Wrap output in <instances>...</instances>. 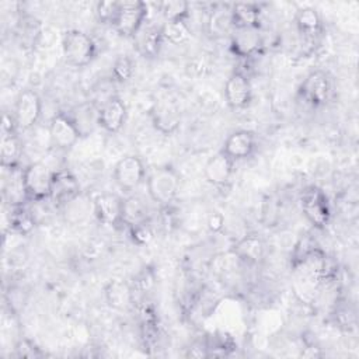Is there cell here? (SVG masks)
Returning a JSON list of instances; mask_svg holds the SVG:
<instances>
[{
    "label": "cell",
    "mask_w": 359,
    "mask_h": 359,
    "mask_svg": "<svg viewBox=\"0 0 359 359\" xmlns=\"http://www.w3.org/2000/svg\"><path fill=\"white\" fill-rule=\"evenodd\" d=\"M65 62L72 67H84L95 56L97 46L90 35L80 29H69L62 38Z\"/></svg>",
    "instance_id": "6da1fadb"
},
{
    "label": "cell",
    "mask_w": 359,
    "mask_h": 359,
    "mask_svg": "<svg viewBox=\"0 0 359 359\" xmlns=\"http://www.w3.org/2000/svg\"><path fill=\"white\" fill-rule=\"evenodd\" d=\"M147 4L143 1H118L112 27L122 36H135L147 18Z\"/></svg>",
    "instance_id": "7a4b0ae2"
},
{
    "label": "cell",
    "mask_w": 359,
    "mask_h": 359,
    "mask_svg": "<svg viewBox=\"0 0 359 359\" xmlns=\"http://www.w3.org/2000/svg\"><path fill=\"white\" fill-rule=\"evenodd\" d=\"M53 174L55 171L43 161L28 164L22 170V184L27 199L35 202L49 199Z\"/></svg>",
    "instance_id": "3957f363"
},
{
    "label": "cell",
    "mask_w": 359,
    "mask_h": 359,
    "mask_svg": "<svg viewBox=\"0 0 359 359\" xmlns=\"http://www.w3.org/2000/svg\"><path fill=\"white\" fill-rule=\"evenodd\" d=\"M180 180L170 167L156 168L147 178V192L150 198L160 205H168L177 196Z\"/></svg>",
    "instance_id": "277c9868"
},
{
    "label": "cell",
    "mask_w": 359,
    "mask_h": 359,
    "mask_svg": "<svg viewBox=\"0 0 359 359\" xmlns=\"http://www.w3.org/2000/svg\"><path fill=\"white\" fill-rule=\"evenodd\" d=\"M302 210L306 219L316 227H324L331 217L330 202L324 191L317 187H309L302 194Z\"/></svg>",
    "instance_id": "5b68a950"
},
{
    "label": "cell",
    "mask_w": 359,
    "mask_h": 359,
    "mask_svg": "<svg viewBox=\"0 0 359 359\" xmlns=\"http://www.w3.org/2000/svg\"><path fill=\"white\" fill-rule=\"evenodd\" d=\"M42 111V101L36 91L24 90L18 94L14 107V122L21 130L31 129L39 119Z\"/></svg>",
    "instance_id": "8992f818"
},
{
    "label": "cell",
    "mask_w": 359,
    "mask_h": 359,
    "mask_svg": "<svg viewBox=\"0 0 359 359\" xmlns=\"http://www.w3.org/2000/svg\"><path fill=\"white\" fill-rule=\"evenodd\" d=\"M81 133L74 122V119L65 114L59 112L56 114L50 122H49V137L53 146L59 149H70L73 147L77 140L80 139Z\"/></svg>",
    "instance_id": "52a82bcc"
},
{
    "label": "cell",
    "mask_w": 359,
    "mask_h": 359,
    "mask_svg": "<svg viewBox=\"0 0 359 359\" xmlns=\"http://www.w3.org/2000/svg\"><path fill=\"white\" fill-rule=\"evenodd\" d=\"M144 165L137 156L129 154L122 157L114 167V180L119 188L132 191L144 180Z\"/></svg>",
    "instance_id": "ba28073f"
},
{
    "label": "cell",
    "mask_w": 359,
    "mask_h": 359,
    "mask_svg": "<svg viewBox=\"0 0 359 359\" xmlns=\"http://www.w3.org/2000/svg\"><path fill=\"white\" fill-rule=\"evenodd\" d=\"M331 93L328 76L321 70H314L306 76L300 86V94L311 107H321L327 102Z\"/></svg>",
    "instance_id": "9c48e42d"
},
{
    "label": "cell",
    "mask_w": 359,
    "mask_h": 359,
    "mask_svg": "<svg viewBox=\"0 0 359 359\" xmlns=\"http://www.w3.org/2000/svg\"><path fill=\"white\" fill-rule=\"evenodd\" d=\"M80 194V184L77 178L67 170L55 171L50 185L49 199L55 206H66L73 202Z\"/></svg>",
    "instance_id": "30bf717a"
},
{
    "label": "cell",
    "mask_w": 359,
    "mask_h": 359,
    "mask_svg": "<svg viewBox=\"0 0 359 359\" xmlns=\"http://www.w3.org/2000/svg\"><path fill=\"white\" fill-rule=\"evenodd\" d=\"M93 210L100 223L118 226L123 223V201L115 194H100L93 201Z\"/></svg>",
    "instance_id": "8fae6325"
},
{
    "label": "cell",
    "mask_w": 359,
    "mask_h": 359,
    "mask_svg": "<svg viewBox=\"0 0 359 359\" xmlns=\"http://www.w3.org/2000/svg\"><path fill=\"white\" fill-rule=\"evenodd\" d=\"M251 84L244 73L234 72L229 76L224 84V98L231 108L241 109L247 107L251 101Z\"/></svg>",
    "instance_id": "7c38bea8"
},
{
    "label": "cell",
    "mask_w": 359,
    "mask_h": 359,
    "mask_svg": "<svg viewBox=\"0 0 359 359\" xmlns=\"http://www.w3.org/2000/svg\"><path fill=\"white\" fill-rule=\"evenodd\" d=\"M261 43H262V36H261L259 27L234 28V31L231 32L230 48L233 53L240 57L252 56L255 52H258Z\"/></svg>",
    "instance_id": "4fadbf2b"
},
{
    "label": "cell",
    "mask_w": 359,
    "mask_h": 359,
    "mask_svg": "<svg viewBox=\"0 0 359 359\" xmlns=\"http://www.w3.org/2000/svg\"><path fill=\"white\" fill-rule=\"evenodd\" d=\"M98 109V125L109 133L118 132L126 119V107L118 97H109Z\"/></svg>",
    "instance_id": "5bb4252c"
},
{
    "label": "cell",
    "mask_w": 359,
    "mask_h": 359,
    "mask_svg": "<svg viewBox=\"0 0 359 359\" xmlns=\"http://www.w3.org/2000/svg\"><path fill=\"white\" fill-rule=\"evenodd\" d=\"M255 135L250 130L240 129L229 135L224 140L222 151H224L231 160H243L250 157L255 150Z\"/></svg>",
    "instance_id": "9a60e30c"
},
{
    "label": "cell",
    "mask_w": 359,
    "mask_h": 359,
    "mask_svg": "<svg viewBox=\"0 0 359 359\" xmlns=\"http://www.w3.org/2000/svg\"><path fill=\"white\" fill-rule=\"evenodd\" d=\"M234 160H231L224 151H219L212 156L205 165V177L208 182L215 187L226 185L233 174Z\"/></svg>",
    "instance_id": "2e32d148"
},
{
    "label": "cell",
    "mask_w": 359,
    "mask_h": 359,
    "mask_svg": "<svg viewBox=\"0 0 359 359\" xmlns=\"http://www.w3.org/2000/svg\"><path fill=\"white\" fill-rule=\"evenodd\" d=\"M265 252V244L262 238L257 234H247L238 240L233 247V254L243 262L248 265H255L261 262Z\"/></svg>",
    "instance_id": "e0dca14e"
},
{
    "label": "cell",
    "mask_w": 359,
    "mask_h": 359,
    "mask_svg": "<svg viewBox=\"0 0 359 359\" xmlns=\"http://www.w3.org/2000/svg\"><path fill=\"white\" fill-rule=\"evenodd\" d=\"M1 142H0V158L3 168H15L20 161L22 146L14 130H1Z\"/></svg>",
    "instance_id": "ac0fdd59"
},
{
    "label": "cell",
    "mask_w": 359,
    "mask_h": 359,
    "mask_svg": "<svg viewBox=\"0 0 359 359\" xmlns=\"http://www.w3.org/2000/svg\"><path fill=\"white\" fill-rule=\"evenodd\" d=\"M297 31L307 39L316 38L321 31V18L313 7H302L294 15Z\"/></svg>",
    "instance_id": "d6986e66"
},
{
    "label": "cell",
    "mask_w": 359,
    "mask_h": 359,
    "mask_svg": "<svg viewBox=\"0 0 359 359\" xmlns=\"http://www.w3.org/2000/svg\"><path fill=\"white\" fill-rule=\"evenodd\" d=\"M151 119L156 129H158L163 133H171L180 125V114L172 105H167V104L158 105L151 112Z\"/></svg>",
    "instance_id": "ffe728a7"
},
{
    "label": "cell",
    "mask_w": 359,
    "mask_h": 359,
    "mask_svg": "<svg viewBox=\"0 0 359 359\" xmlns=\"http://www.w3.org/2000/svg\"><path fill=\"white\" fill-rule=\"evenodd\" d=\"M234 28L259 27V8L254 3H237L231 7Z\"/></svg>",
    "instance_id": "44dd1931"
},
{
    "label": "cell",
    "mask_w": 359,
    "mask_h": 359,
    "mask_svg": "<svg viewBox=\"0 0 359 359\" xmlns=\"http://www.w3.org/2000/svg\"><path fill=\"white\" fill-rule=\"evenodd\" d=\"M135 36H137V42H139L137 46L142 50V53L147 55V56H154L158 50L160 42L163 41L161 27L160 28H156V27L143 28L142 27Z\"/></svg>",
    "instance_id": "7402d4cb"
},
{
    "label": "cell",
    "mask_w": 359,
    "mask_h": 359,
    "mask_svg": "<svg viewBox=\"0 0 359 359\" xmlns=\"http://www.w3.org/2000/svg\"><path fill=\"white\" fill-rule=\"evenodd\" d=\"M163 39L168 41L172 45H182L191 38V29L187 25L185 20L180 21H165L161 27Z\"/></svg>",
    "instance_id": "603a6c76"
},
{
    "label": "cell",
    "mask_w": 359,
    "mask_h": 359,
    "mask_svg": "<svg viewBox=\"0 0 359 359\" xmlns=\"http://www.w3.org/2000/svg\"><path fill=\"white\" fill-rule=\"evenodd\" d=\"M209 28H210V32L216 35H226L229 32H233L234 25H233L231 8L222 7L215 10L209 18Z\"/></svg>",
    "instance_id": "cb8c5ba5"
},
{
    "label": "cell",
    "mask_w": 359,
    "mask_h": 359,
    "mask_svg": "<svg viewBox=\"0 0 359 359\" xmlns=\"http://www.w3.org/2000/svg\"><path fill=\"white\" fill-rule=\"evenodd\" d=\"M161 14L164 15L165 21H180L185 20L189 14V4L182 0H168L161 1L158 4Z\"/></svg>",
    "instance_id": "d4e9b609"
},
{
    "label": "cell",
    "mask_w": 359,
    "mask_h": 359,
    "mask_svg": "<svg viewBox=\"0 0 359 359\" xmlns=\"http://www.w3.org/2000/svg\"><path fill=\"white\" fill-rule=\"evenodd\" d=\"M107 297L112 307L125 309L130 303V292L125 283L112 282L107 289Z\"/></svg>",
    "instance_id": "484cf974"
},
{
    "label": "cell",
    "mask_w": 359,
    "mask_h": 359,
    "mask_svg": "<svg viewBox=\"0 0 359 359\" xmlns=\"http://www.w3.org/2000/svg\"><path fill=\"white\" fill-rule=\"evenodd\" d=\"M10 223H11V229L20 234H27L32 230L34 227V219L32 216L22 210V209H17L13 215H11V219H10Z\"/></svg>",
    "instance_id": "4316f807"
},
{
    "label": "cell",
    "mask_w": 359,
    "mask_h": 359,
    "mask_svg": "<svg viewBox=\"0 0 359 359\" xmlns=\"http://www.w3.org/2000/svg\"><path fill=\"white\" fill-rule=\"evenodd\" d=\"M132 73H133V65L128 56H121L115 60L112 67V76L118 81H126L128 79H130Z\"/></svg>",
    "instance_id": "83f0119b"
},
{
    "label": "cell",
    "mask_w": 359,
    "mask_h": 359,
    "mask_svg": "<svg viewBox=\"0 0 359 359\" xmlns=\"http://www.w3.org/2000/svg\"><path fill=\"white\" fill-rule=\"evenodd\" d=\"M130 230H132V237L137 244H147L153 237L150 227L144 222L130 226Z\"/></svg>",
    "instance_id": "f1b7e54d"
},
{
    "label": "cell",
    "mask_w": 359,
    "mask_h": 359,
    "mask_svg": "<svg viewBox=\"0 0 359 359\" xmlns=\"http://www.w3.org/2000/svg\"><path fill=\"white\" fill-rule=\"evenodd\" d=\"M118 7V1H101L97 4V14L98 18L104 22H112V18L115 15Z\"/></svg>",
    "instance_id": "f546056e"
},
{
    "label": "cell",
    "mask_w": 359,
    "mask_h": 359,
    "mask_svg": "<svg viewBox=\"0 0 359 359\" xmlns=\"http://www.w3.org/2000/svg\"><path fill=\"white\" fill-rule=\"evenodd\" d=\"M208 224H209V229L213 230V231H219L223 224H224V219L220 213H212L209 216V220H208Z\"/></svg>",
    "instance_id": "4dcf8cb0"
}]
</instances>
